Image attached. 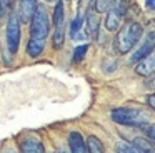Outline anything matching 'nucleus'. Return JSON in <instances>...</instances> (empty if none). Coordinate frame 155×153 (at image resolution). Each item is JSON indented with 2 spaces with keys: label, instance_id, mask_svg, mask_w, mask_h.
<instances>
[{
  "label": "nucleus",
  "instance_id": "f257e3e1",
  "mask_svg": "<svg viewBox=\"0 0 155 153\" xmlns=\"http://www.w3.org/2000/svg\"><path fill=\"white\" fill-rule=\"evenodd\" d=\"M142 32H143V27L138 22H127L117 32V37H115V50L120 55L128 53L138 43V40L142 38Z\"/></svg>",
  "mask_w": 155,
  "mask_h": 153
},
{
  "label": "nucleus",
  "instance_id": "f03ea898",
  "mask_svg": "<svg viewBox=\"0 0 155 153\" xmlns=\"http://www.w3.org/2000/svg\"><path fill=\"white\" fill-rule=\"evenodd\" d=\"M112 122L117 125L124 126H148L150 122V115L142 108H135V106H120L115 108L110 113Z\"/></svg>",
  "mask_w": 155,
  "mask_h": 153
},
{
  "label": "nucleus",
  "instance_id": "7ed1b4c3",
  "mask_svg": "<svg viewBox=\"0 0 155 153\" xmlns=\"http://www.w3.org/2000/svg\"><path fill=\"white\" fill-rule=\"evenodd\" d=\"M50 25H52V22L48 20L45 7L38 5L37 12H35L34 18H32V22H30V35H32L30 38L45 40L48 37V32H50Z\"/></svg>",
  "mask_w": 155,
  "mask_h": 153
},
{
  "label": "nucleus",
  "instance_id": "20e7f679",
  "mask_svg": "<svg viewBox=\"0 0 155 153\" xmlns=\"http://www.w3.org/2000/svg\"><path fill=\"white\" fill-rule=\"evenodd\" d=\"M5 35H7V47L12 55H17L18 47H20V38H22V22L18 15H10L5 27Z\"/></svg>",
  "mask_w": 155,
  "mask_h": 153
},
{
  "label": "nucleus",
  "instance_id": "39448f33",
  "mask_svg": "<svg viewBox=\"0 0 155 153\" xmlns=\"http://www.w3.org/2000/svg\"><path fill=\"white\" fill-rule=\"evenodd\" d=\"M155 50V30H152L150 33H147V37L143 38L142 45L138 47L137 50L134 52V55L130 57V62L132 63H138L142 60H145L147 57H150Z\"/></svg>",
  "mask_w": 155,
  "mask_h": 153
},
{
  "label": "nucleus",
  "instance_id": "423d86ee",
  "mask_svg": "<svg viewBox=\"0 0 155 153\" xmlns=\"http://www.w3.org/2000/svg\"><path fill=\"white\" fill-rule=\"evenodd\" d=\"M122 18H124V8L118 3H115L110 10L107 12L105 17V28L108 32H118L122 25Z\"/></svg>",
  "mask_w": 155,
  "mask_h": 153
},
{
  "label": "nucleus",
  "instance_id": "0eeeda50",
  "mask_svg": "<svg viewBox=\"0 0 155 153\" xmlns=\"http://www.w3.org/2000/svg\"><path fill=\"white\" fill-rule=\"evenodd\" d=\"M85 28H87V37L88 38H98V30H100V20L97 17V12L94 8H88L85 13Z\"/></svg>",
  "mask_w": 155,
  "mask_h": 153
},
{
  "label": "nucleus",
  "instance_id": "6e6552de",
  "mask_svg": "<svg viewBox=\"0 0 155 153\" xmlns=\"http://www.w3.org/2000/svg\"><path fill=\"white\" fill-rule=\"evenodd\" d=\"M38 8V2L37 0H20L18 2V18L20 22H32L35 12Z\"/></svg>",
  "mask_w": 155,
  "mask_h": 153
},
{
  "label": "nucleus",
  "instance_id": "1a4fd4ad",
  "mask_svg": "<svg viewBox=\"0 0 155 153\" xmlns=\"http://www.w3.org/2000/svg\"><path fill=\"white\" fill-rule=\"evenodd\" d=\"M20 148V153H47L45 151V146L37 136H28V138H24L18 145Z\"/></svg>",
  "mask_w": 155,
  "mask_h": 153
},
{
  "label": "nucleus",
  "instance_id": "9d476101",
  "mask_svg": "<svg viewBox=\"0 0 155 153\" xmlns=\"http://www.w3.org/2000/svg\"><path fill=\"white\" fill-rule=\"evenodd\" d=\"M68 148H70L72 153H88L87 142L78 132H72L68 135Z\"/></svg>",
  "mask_w": 155,
  "mask_h": 153
},
{
  "label": "nucleus",
  "instance_id": "9b49d317",
  "mask_svg": "<svg viewBox=\"0 0 155 153\" xmlns=\"http://www.w3.org/2000/svg\"><path fill=\"white\" fill-rule=\"evenodd\" d=\"M135 72H137L138 75H143V76L153 75V73H155V53H152V55L147 57L145 60L138 62Z\"/></svg>",
  "mask_w": 155,
  "mask_h": 153
},
{
  "label": "nucleus",
  "instance_id": "f8f14e48",
  "mask_svg": "<svg viewBox=\"0 0 155 153\" xmlns=\"http://www.w3.org/2000/svg\"><path fill=\"white\" fill-rule=\"evenodd\" d=\"M132 146L137 150V153H155V145L145 136H137L132 142Z\"/></svg>",
  "mask_w": 155,
  "mask_h": 153
},
{
  "label": "nucleus",
  "instance_id": "ddd939ff",
  "mask_svg": "<svg viewBox=\"0 0 155 153\" xmlns=\"http://www.w3.org/2000/svg\"><path fill=\"white\" fill-rule=\"evenodd\" d=\"M84 20L85 17L82 13H77L74 20H72V25H70V35L74 40H84L85 35L82 33V28H84Z\"/></svg>",
  "mask_w": 155,
  "mask_h": 153
},
{
  "label": "nucleus",
  "instance_id": "4468645a",
  "mask_svg": "<svg viewBox=\"0 0 155 153\" xmlns=\"http://www.w3.org/2000/svg\"><path fill=\"white\" fill-rule=\"evenodd\" d=\"M45 48V40H40V38H30L27 43V55L35 58V57L42 55Z\"/></svg>",
  "mask_w": 155,
  "mask_h": 153
},
{
  "label": "nucleus",
  "instance_id": "2eb2a0df",
  "mask_svg": "<svg viewBox=\"0 0 155 153\" xmlns=\"http://www.w3.org/2000/svg\"><path fill=\"white\" fill-rule=\"evenodd\" d=\"M64 20H65L64 0H58V2L55 3V8H54V18H52V23H54L55 28H60V27H64Z\"/></svg>",
  "mask_w": 155,
  "mask_h": 153
},
{
  "label": "nucleus",
  "instance_id": "dca6fc26",
  "mask_svg": "<svg viewBox=\"0 0 155 153\" xmlns=\"http://www.w3.org/2000/svg\"><path fill=\"white\" fill-rule=\"evenodd\" d=\"M87 142V150L88 153H105L104 143H102L100 138H97L95 135H88V138L85 140Z\"/></svg>",
  "mask_w": 155,
  "mask_h": 153
},
{
  "label": "nucleus",
  "instance_id": "f3484780",
  "mask_svg": "<svg viewBox=\"0 0 155 153\" xmlns=\"http://www.w3.org/2000/svg\"><path fill=\"white\" fill-rule=\"evenodd\" d=\"M115 3H117L115 0H92V8L97 13H104V12H108Z\"/></svg>",
  "mask_w": 155,
  "mask_h": 153
},
{
  "label": "nucleus",
  "instance_id": "a211bd4d",
  "mask_svg": "<svg viewBox=\"0 0 155 153\" xmlns=\"http://www.w3.org/2000/svg\"><path fill=\"white\" fill-rule=\"evenodd\" d=\"M64 38H65V27H60V28H55L54 30V38H52V45H54L55 50L62 48L64 45Z\"/></svg>",
  "mask_w": 155,
  "mask_h": 153
},
{
  "label": "nucleus",
  "instance_id": "6ab92c4d",
  "mask_svg": "<svg viewBox=\"0 0 155 153\" xmlns=\"http://www.w3.org/2000/svg\"><path fill=\"white\" fill-rule=\"evenodd\" d=\"M87 52H88V43H82V45L75 47L72 60H74V62H80V60H84V58H85Z\"/></svg>",
  "mask_w": 155,
  "mask_h": 153
},
{
  "label": "nucleus",
  "instance_id": "aec40b11",
  "mask_svg": "<svg viewBox=\"0 0 155 153\" xmlns=\"http://www.w3.org/2000/svg\"><path fill=\"white\" fill-rule=\"evenodd\" d=\"M117 153H137V150L132 145H118L117 146Z\"/></svg>",
  "mask_w": 155,
  "mask_h": 153
},
{
  "label": "nucleus",
  "instance_id": "412c9836",
  "mask_svg": "<svg viewBox=\"0 0 155 153\" xmlns=\"http://www.w3.org/2000/svg\"><path fill=\"white\" fill-rule=\"evenodd\" d=\"M145 133H147L148 140L155 145V125H148L147 128H145Z\"/></svg>",
  "mask_w": 155,
  "mask_h": 153
},
{
  "label": "nucleus",
  "instance_id": "4be33fe9",
  "mask_svg": "<svg viewBox=\"0 0 155 153\" xmlns=\"http://www.w3.org/2000/svg\"><path fill=\"white\" fill-rule=\"evenodd\" d=\"M147 103H148V106H150L152 110H155V93L147 96Z\"/></svg>",
  "mask_w": 155,
  "mask_h": 153
},
{
  "label": "nucleus",
  "instance_id": "5701e85b",
  "mask_svg": "<svg viewBox=\"0 0 155 153\" xmlns=\"http://www.w3.org/2000/svg\"><path fill=\"white\" fill-rule=\"evenodd\" d=\"M5 10H7L5 0H0V17H4V15H5Z\"/></svg>",
  "mask_w": 155,
  "mask_h": 153
},
{
  "label": "nucleus",
  "instance_id": "b1692460",
  "mask_svg": "<svg viewBox=\"0 0 155 153\" xmlns=\"http://www.w3.org/2000/svg\"><path fill=\"white\" fill-rule=\"evenodd\" d=\"M147 7H148V8H153L155 10V0H147Z\"/></svg>",
  "mask_w": 155,
  "mask_h": 153
},
{
  "label": "nucleus",
  "instance_id": "393cba45",
  "mask_svg": "<svg viewBox=\"0 0 155 153\" xmlns=\"http://www.w3.org/2000/svg\"><path fill=\"white\" fill-rule=\"evenodd\" d=\"M57 153H72L70 150H67V148H62V150H58Z\"/></svg>",
  "mask_w": 155,
  "mask_h": 153
},
{
  "label": "nucleus",
  "instance_id": "a878e982",
  "mask_svg": "<svg viewBox=\"0 0 155 153\" xmlns=\"http://www.w3.org/2000/svg\"><path fill=\"white\" fill-rule=\"evenodd\" d=\"M45 2H48V3H54V2H55V3H57L58 0H45Z\"/></svg>",
  "mask_w": 155,
  "mask_h": 153
},
{
  "label": "nucleus",
  "instance_id": "bb28decb",
  "mask_svg": "<svg viewBox=\"0 0 155 153\" xmlns=\"http://www.w3.org/2000/svg\"><path fill=\"white\" fill-rule=\"evenodd\" d=\"M10 153H12V151H10Z\"/></svg>",
  "mask_w": 155,
  "mask_h": 153
}]
</instances>
